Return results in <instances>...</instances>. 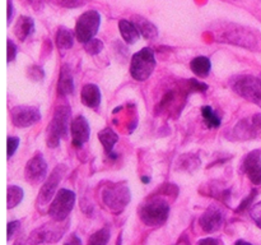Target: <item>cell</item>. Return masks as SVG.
I'll return each mask as SVG.
<instances>
[{"mask_svg":"<svg viewBox=\"0 0 261 245\" xmlns=\"http://www.w3.org/2000/svg\"><path fill=\"white\" fill-rule=\"evenodd\" d=\"M70 114L71 110L69 106L56 107L53 120L47 128V144L48 147H58L61 137H66L68 129L70 127Z\"/></svg>","mask_w":261,"mask_h":245,"instance_id":"obj_1","label":"cell"},{"mask_svg":"<svg viewBox=\"0 0 261 245\" xmlns=\"http://www.w3.org/2000/svg\"><path fill=\"white\" fill-rule=\"evenodd\" d=\"M170 214V206L162 198H153L140 208V218L148 226H161Z\"/></svg>","mask_w":261,"mask_h":245,"instance_id":"obj_2","label":"cell"},{"mask_svg":"<svg viewBox=\"0 0 261 245\" xmlns=\"http://www.w3.org/2000/svg\"><path fill=\"white\" fill-rule=\"evenodd\" d=\"M155 68V58L152 48L144 47L133 55L130 74L137 81H147Z\"/></svg>","mask_w":261,"mask_h":245,"instance_id":"obj_3","label":"cell"},{"mask_svg":"<svg viewBox=\"0 0 261 245\" xmlns=\"http://www.w3.org/2000/svg\"><path fill=\"white\" fill-rule=\"evenodd\" d=\"M232 88L247 101L261 107V79L252 76H239L232 82Z\"/></svg>","mask_w":261,"mask_h":245,"instance_id":"obj_4","label":"cell"},{"mask_svg":"<svg viewBox=\"0 0 261 245\" xmlns=\"http://www.w3.org/2000/svg\"><path fill=\"white\" fill-rule=\"evenodd\" d=\"M102 201L115 213H120L130 202V190L125 184L117 183L106 186L102 191Z\"/></svg>","mask_w":261,"mask_h":245,"instance_id":"obj_5","label":"cell"},{"mask_svg":"<svg viewBox=\"0 0 261 245\" xmlns=\"http://www.w3.org/2000/svg\"><path fill=\"white\" fill-rule=\"evenodd\" d=\"M99 23H101V15L98 12L88 10L83 13L75 24V35L79 42L86 43L91 41L98 32Z\"/></svg>","mask_w":261,"mask_h":245,"instance_id":"obj_6","label":"cell"},{"mask_svg":"<svg viewBox=\"0 0 261 245\" xmlns=\"http://www.w3.org/2000/svg\"><path fill=\"white\" fill-rule=\"evenodd\" d=\"M75 203V194L69 189H60L51 203L48 214L55 222H63L73 209Z\"/></svg>","mask_w":261,"mask_h":245,"instance_id":"obj_7","label":"cell"},{"mask_svg":"<svg viewBox=\"0 0 261 245\" xmlns=\"http://www.w3.org/2000/svg\"><path fill=\"white\" fill-rule=\"evenodd\" d=\"M218 35L219 36L217 37V40L228 42L231 45H240L244 46V47L251 48L256 45V40L252 36V33H250L246 28L240 27V26L236 24H229L224 30H221Z\"/></svg>","mask_w":261,"mask_h":245,"instance_id":"obj_8","label":"cell"},{"mask_svg":"<svg viewBox=\"0 0 261 245\" xmlns=\"http://www.w3.org/2000/svg\"><path fill=\"white\" fill-rule=\"evenodd\" d=\"M66 167L64 165H58L54 168V171L51 173V175L46 179L45 184H43L40 193H38V204H46L51 201V198H53L54 194H55L56 188H58L59 183H60L61 179H63Z\"/></svg>","mask_w":261,"mask_h":245,"instance_id":"obj_9","label":"cell"},{"mask_svg":"<svg viewBox=\"0 0 261 245\" xmlns=\"http://www.w3.org/2000/svg\"><path fill=\"white\" fill-rule=\"evenodd\" d=\"M12 121L18 128H27L41 120L40 110L33 106H15L12 111Z\"/></svg>","mask_w":261,"mask_h":245,"instance_id":"obj_10","label":"cell"},{"mask_svg":"<svg viewBox=\"0 0 261 245\" xmlns=\"http://www.w3.org/2000/svg\"><path fill=\"white\" fill-rule=\"evenodd\" d=\"M64 231H65V227L61 229V227L56 226V225H46V226L38 227L35 231L31 234L28 242L31 245H38L43 244V242H55L63 236Z\"/></svg>","mask_w":261,"mask_h":245,"instance_id":"obj_11","label":"cell"},{"mask_svg":"<svg viewBox=\"0 0 261 245\" xmlns=\"http://www.w3.org/2000/svg\"><path fill=\"white\" fill-rule=\"evenodd\" d=\"M46 174H47V163H46L42 155L37 153V155L33 156V157L28 161L27 165H25V180H27L28 183L32 184L41 183V181L46 178Z\"/></svg>","mask_w":261,"mask_h":245,"instance_id":"obj_12","label":"cell"},{"mask_svg":"<svg viewBox=\"0 0 261 245\" xmlns=\"http://www.w3.org/2000/svg\"><path fill=\"white\" fill-rule=\"evenodd\" d=\"M242 173L246 174L252 184L260 185L261 184V152L260 151H252L246 157L241 166Z\"/></svg>","mask_w":261,"mask_h":245,"instance_id":"obj_13","label":"cell"},{"mask_svg":"<svg viewBox=\"0 0 261 245\" xmlns=\"http://www.w3.org/2000/svg\"><path fill=\"white\" fill-rule=\"evenodd\" d=\"M224 222V213L219 207L211 206L199 219L201 229L206 232L218 231Z\"/></svg>","mask_w":261,"mask_h":245,"instance_id":"obj_14","label":"cell"},{"mask_svg":"<svg viewBox=\"0 0 261 245\" xmlns=\"http://www.w3.org/2000/svg\"><path fill=\"white\" fill-rule=\"evenodd\" d=\"M71 138L75 147H81L89 139V124L84 116H78L70 122Z\"/></svg>","mask_w":261,"mask_h":245,"instance_id":"obj_15","label":"cell"},{"mask_svg":"<svg viewBox=\"0 0 261 245\" xmlns=\"http://www.w3.org/2000/svg\"><path fill=\"white\" fill-rule=\"evenodd\" d=\"M81 100L83 102V105H86L87 107L97 109L99 102H101V92H99V88L96 84H86L83 87V89H82Z\"/></svg>","mask_w":261,"mask_h":245,"instance_id":"obj_16","label":"cell"},{"mask_svg":"<svg viewBox=\"0 0 261 245\" xmlns=\"http://www.w3.org/2000/svg\"><path fill=\"white\" fill-rule=\"evenodd\" d=\"M74 91V79L71 74L70 68L68 65H64L60 70V77L58 82V92L61 96L73 93Z\"/></svg>","mask_w":261,"mask_h":245,"instance_id":"obj_17","label":"cell"},{"mask_svg":"<svg viewBox=\"0 0 261 245\" xmlns=\"http://www.w3.org/2000/svg\"><path fill=\"white\" fill-rule=\"evenodd\" d=\"M132 22L134 23L135 27L138 28V31L140 32V35H143V37L148 38V40H153L158 36L157 27L153 24L152 22H149L148 19H145L144 17H140V15H134L132 18Z\"/></svg>","mask_w":261,"mask_h":245,"instance_id":"obj_18","label":"cell"},{"mask_svg":"<svg viewBox=\"0 0 261 245\" xmlns=\"http://www.w3.org/2000/svg\"><path fill=\"white\" fill-rule=\"evenodd\" d=\"M33 31H35V23H33L32 18L25 17V15L18 18L14 27V33L20 41H24L28 36L32 35Z\"/></svg>","mask_w":261,"mask_h":245,"instance_id":"obj_19","label":"cell"},{"mask_svg":"<svg viewBox=\"0 0 261 245\" xmlns=\"http://www.w3.org/2000/svg\"><path fill=\"white\" fill-rule=\"evenodd\" d=\"M119 30L121 33L122 38L125 40V42L127 43H135L139 40L140 32L138 31V28L135 27V24L133 22H129L126 19H122L119 22Z\"/></svg>","mask_w":261,"mask_h":245,"instance_id":"obj_20","label":"cell"},{"mask_svg":"<svg viewBox=\"0 0 261 245\" xmlns=\"http://www.w3.org/2000/svg\"><path fill=\"white\" fill-rule=\"evenodd\" d=\"M98 139L101 140L102 145H103L105 151H106L107 155H110V157H112V148L116 144V142L119 140V135L114 132L110 128H106L102 132L98 133Z\"/></svg>","mask_w":261,"mask_h":245,"instance_id":"obj_21","label":"cell"},{"mask_svg":"<svg viewBox=\"0 0 261 245\" xmlns=\"http://www.w3.org/2000/svg\"><path fill=\"white\" fill-rule=\"evenodd\" d=\"M211 60L206 56H198L190 63L191 70L198 77H206L211 71Z\"/></svg>","mask_w":261,"mask_h":245,"instance_id":"obj_22","label":"cell"},{"mask_svg":"<svg viewBox=\"0 0 261 245\" xmlns=\"http://www.w3.org/2000/svg\"><path fill=\"white\" fill-rule=\"evenodd\" d=\"M73 32L65 27L59 28L58 35H56V45L59 50H69L73 46Z\"/></svg>","mask_w":261,"mask_h":245,"instance_id":"obj_23","label":"cell"},{"mask_svg":"<svg viewBox=\"0 0 261 245\" xmlns=\"http://www.w3.org/2000/svg\"><path fill=\"white\" fill-rule=\"evenodd\" d=\"M256 129H259V128H257L254 122L249 124V120H242V121L237 125L236 134L240 139H247V138L255 137Z\"/></svg>","mask_w":261,"mask_h":245,"instance_id":"obj_24","label":"cell"},{"mask_svg":"<svg viewBox=\"0 0 261 245\" xmlns=\"http://www.w3.org/2000/svg\"><path fill=\"white\" fill-rule=\"evenodd\" d=\"M23 199V190L17 185L8 186V208H14Z\"/></svg>","mask_w":261,"mask_h":245,"instance_id":"obj_25","label":"cell"},{"mask_svg":"<svg viewBox=\"0 0 261 245\" xmlns=\"http://www.w3.org/2000/svg\"><path fill=\"white\" fill-rule=\"evenodd\" d=\"M201 115H203V119L208 128H218L221 125V119L211 106H204L201 109Z\"/></svg>","mask_w":261,"mask_h":245,"instance_id":"obj_26","label":"cell"},{"mask_svg":"<svg viewBox=\"0 0 261 245\" xmlns=\"http://www.w3.org/2000/svg\"><path fill=\"white\" fill-rule=\"evenodd\" d=\"M110 240V230L102 229L89 237L88 245H106Z\"/></svg>","mask_w":261,"mask_h":245,"instance_id":"obj_27","label":"cell"},{"mask_svg":"<svg viewBox=\"0 0 261 245\" xmlns=\"http://www.w3.org/2000/svg\"><path fill=\"white\" fill-rule=\"evenodd\" d=\"M84 48L88 54L91 55H97V54L101 53V50L103 48V42L101 40H97V38H92L91 41L84 43Z\"/></svg>","mask_w":261,"mask_h":245,"instance_id":"obj_28","label":"cell"},{"mask_svg":"<svg viewBox=\"0 0 261 245\" xmlns=\"http://www.w3.org/2000/svg\"><path fill=\"white\" fill-rule=\"evenodd\" d=\"M56 2L64 8H79L82 5L87 4L88 0H56Z\"/></svg>","mask_w":261,"mask_h":245,"instance_id":"obj_29","label":"cell"},{"mask_svg":"<svg viewBox=\"0 0 261 245\" xmlns=\"http://www.w3.org/2000/svg\"><path fill=\"white\" fill-rule=\"evenodd\" d=\"M250 214H251L252 219L255 221V224L261 229V202L256 203L255 206H252L251 211H250Z\"/></svg>","mask_w":261,"mask_h":245,"instance_id":"obj_30","label":"cell"},{"mask_svg":"<svg viewBox=\"0 0 261 245\" xmlns=\"http://www.w3.org/2000/svg\"><path fill=\"white\" fill-rule=\"evenodd\" d=\"M19 145V138L9 137L8 138V158L12 157Z\"/></svg>","mask_w":261,"mask_h":245,"instance_id":"obj_31","label":"cell"},{"mask_svg":"<svg viewBox=\"0 0 261 245\" xmlns=\"http://www.w3.org/2000/svg\"><path fill=\"white\" fill-rule=\"evenodd\" d=\"M256 194H257L256 190H252L251 194H250V195L247 197L246 199H244V201L241 202V204H240L239 208L236 209V212H242V211H244V209H246L247 207H249L250 204H251V202L254 201V198H255V197H256Z\"/></svg>","mask_w":261,"mask_h":245,"instance_id":"obj_32","label":"cell"},{"mask_svg":"<svg viewBox=\"0 0 261 245\" xmlns=\"http://www.w3.org/2000/svg\"><path fill=\"white\" fill-rule=\"evenodd\" d=\"M15 55H17V46H15V43L13 41L8 40V63L14 60Z\"/></svg>","mask_w":261,"mask_h":245,"instance_id":"obj_33","label":"cell"},{"mask_svg":"<svg viewBox=\"0 0 261 245\" xmlns=\"http://www.w3.org/2000/svg\"><path fill=\"white\" fill-rule=\"evenodd\" d=\"M19 221H12L8 224V240H10L14 235V232L17 231V229L19 227Z\"/></svg>","mask_w":261,"mask_h":245,"instance_id":"obj_34","label":"cell"},{"mask_svg":"<svg viewBox=\"0 0 261 245\" xmlns=\"http://www.w3.org/2000/svg\"><path fill=\"white\" fill-rule=\"evenodd\" d=\"M196 245H219V242L213 237H206V239H201Z\"/></svg>","mask_w":261,"mask_h":245,"instance_id":"obj_35","label":"cell"},{"mask_svg":"<svg viewBox=\"0 0 261 245\" xmlns=\"http://www.w3.org/2000/svg\"><path fill=\"white\" fill-rule=\"evenodd\" d=\"M27 2L30 3V4L32 5L33 9L37 10V12L42 10V8H43V2H42V0H27Z\"/></svg>","mask_w":261,"mask_h":245,"instance_id":"obj_36","label":"cell"},{"mask_svg":"<svg viewBox=\"0 0 261 245\" xmlns=\"http://www.w3.org/2000/svg\"><path fill=\"white\" fill-rule=\"evenodd\" d=\"M64 245H82V240L75 234H73Z\"/></svg>","mask_w":261,"mask_h":245,"instance_id":"obj_37","label":"cell"},{"mask_svg":"<svg viewBox=\"0 0 261 245\" xmlns=\"http://www.w3.org/2000/svg\"><path fill=\"white\" fill-rule=\"evenodd\" d=\"M13 17V2L8 0V23H10Z\"/></svg>","mask_w":261,"mask_h":245,"instance_id":"obj_38","label":"cell"},{"mask_svg":"<svg viewBox=\"0 0 261 245\" xmlns=\"http://www.w3.org/2000/svg\"><path fill=\"white\" fill-rule=\"evenodd\" d=\"M251 120H252V122H254V124L259 128V129H261V114L254 115Z\"/></svg>","mask_w":261,"mask_h":245,"instance_id":"obj_39","label":"cell"},{"mask_svg":"<svg viewBox=\"0 0 261 245\" xmlns=\"http://www.w3.org/2000/svg\"><path fill=\"white\" fill-rule=\"evenodd\" d=\"M176 245H189V241H188V240H186V237H185V239H184V237H182V239H181L180 241H178Z\"/></svg>","mask_w":261,"mask_h":245,"instance_id":"obj_40","label":"cell"},{"mask_svg":"<svg viewBox=\"0 0 261 245\" xmlns=\"http://www.w3.org/2000/svg\"><path fill=\"white\" fill-rule=\"evenodd\" d=\"M234 245H252V244H250V242L245 241V240H239V241H237Z\"/></svg>","mask_w":261,"mask_h":245,"instance_id":"obj_41","label":"cell"},{"mask_svg":"<svg viewBox=\"0 0 261 245\" xmlns=\"http://www.w3.org/2000/svg\"><path fill=\"white\" fill-rule=\"evenodd\" d=\"M142 181H143V183L148 184V183H149V178H147V176H143V178H142Z\"/></svg>","mask_w":261,"mask_h":245,"instance_id":"obj_42","label":"cell"},{"mask_svg":"<svg viewBox=\"0 0 261 245\" xmlns=\"http://www.w3.org/2000/svg\"><path fill=\"white\" fill-rule=\"evenodd\" d=\"M14 245H23V242L22 241H17Z\"/></svg>","mask_w":261,"mask_h":245,"instance_id":"obj_43","label":"cell"}]
</instances>
